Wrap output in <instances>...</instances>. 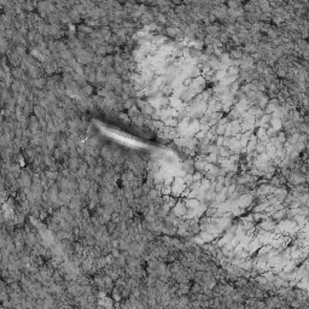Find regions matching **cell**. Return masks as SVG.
Listing matches in <instances>:
<instances>
[{"label": "cell", "instance_id": "d4e9b609", "mask_svg": "<svg viewBox=\"0 0 309 309\" xmlns=\"http://www.w3.org/2000/svg\"><path fill=\"white\" fill-rule=\"evenodd\" d=\"M102 59H103V57H100V56L96 54V56H94V58H93V62H92V64L100 65V63H102Z\"/></svg>", "mask_w": 309, "mask_h": 309}, {"label": "cell", "instance_id": "7c38bea8", "mask_svg": "<svg viewBox=\"0 0 309 309\" xmlns=\"http://www.w3.org/2000/svg\"><path fill=\"white\" fill-rule=\"evenodd\" d=\"M64 156H65V154L60 151V149L56 147V150L53 152V158L56 160V162H62V161H63V158H64Z\"/></svg>", "mask_w": 309, "mask_h": 309}, {"label": "cell", "instance_id": "4316f807", "mask_svg": "<svg viewBox=\"0 0 309 309\" xmlns=\"http://www.w3.org/2000/svg\"><path fill=\"white\" fill-rule=\"evenodd\" d=\"M104 73L108 75V74H114L115 73V68L114 65H108L106 68H104Z\"/></svg>", "mask_w": 309, "mask_h": 309}, {"label": "cell", "instance_id": "ba28073f", "mask_svg": "<svg viewBox=\"0 0 309 309\" xmlns=\"http://www.w3.org/2000/svg\"><path fill=\"white\" fill-rule=\"evenodd\" d=\"M154 22H156L158 25H164V24H168V18L164 13L160 12L154 16Z\"/></svg>", "mask_w": 309, "mask_h": 309}, {"label": "cell", "instance_id": "9a60e30c", "mask_svg": "<svg viewBox=\"0 0 309 309\" xmlns=\"http://www.w3.org/2000/svg\"><path fill=\"white\" fill-rule=\"evenodd\" d=\"M114 68H115V73L118 75V76H123L125 74H127L128 71L122 67V64H114Z\"/></svg>", "mask_w": 309, "mask_h": 309}, {"label": "cell", "instance_id": "52a82bcc", "mask_svg": "<svg viewBox=\"0 0 309 309\" xmlns=\"http://www.w3.org/2000/svg\"><path fill=\"white\" fill-rule=\"evenodd\" d=\"M47 86V76L46 77H39L34 80V87L39 89H44Z\"/></svg>", "mask_w": 309, "mask_h": 309}, {"label": "cell", "instance_id": "3957f363", "mask_svg": "<svg viewBox=\"0 0 309 309\" xmlns=\"http://www.w3.org/2000/svg\"><path fill=\"white\" fill-rule=\"evenodd\" d=\"M140 111H141V114H143L145 117H150V118H151V116L153 115V112L156 111V110H154V108H153L151 104H149V103L146 102L145 106H144V108H143Z\"/></svg>", "mask_w": 309, "mask_h": 309}, {"label": "cell", "instance_id": "9c48e42d", "mask_svg": "<svg viewBox=\"0 0 309 309\" xmlns=\"http://www.w3.org/2000/svg\"><path fill=\"white\" fill-rule=\"evenodd\" d=\"M39 120H41V118H45V115L47 114L46 112V110L45 109H42L40 105H35L34 106V112H33Z\"/></svg>", "mask_w": 309, "mask_h": 309}, {"label": "cell", "instance_id": "6da1fadb", "mask_svg": "<svg viewBox=\"0 0 309 309\" xmlns=\"http://www.w3.org/2000/svg\"><path fill=\"white\" fill-rule=\"evenodd\" d=\"M100 157H102L105 162H112L114 156H112V151H111V149H110L109 145L105 144V145L102 147V150H100Z\"/></svg>", "mask_w": 309, "mask_h": 309}, {"label": "cell", "instance_id": "8992f818", "mask_svg": "<svg viewBox=\"0 0 309 309\" xmlns=\"http://www.w3.org/2000/svg\"><path fill=\"white\" fill-rule=\"evenodd\" d=\"M99 32H100L102 36L106 40V42H108V41L110 40V38L112 36V32H111L110 27H100V28H99Z\"/></svg>", "mask_w": 309, "mask_h": 309}, {"label": "cell", "instance_id": "e0dca14e", "mask_svg": "<svg viewBox=\"0 0 309 309\" xmlns=\"http://www.w3.org/2000/svg\"><path fill=\"white\" fill-rule=\"evenodd\" d=\"M60 76H62V82H63L64 85H68L69 82L74 81V77H73V75H71V74H68V73H63V74H62Z\"/></svg>", "mask_w": 309, "mask_h": 309}, {"label": "cell", "instance_id": "277c9868", "mask_svg": "<svg viewBox=\"0 0 309 309\" xmlns=\"http://www.w3.org/2000/svg\"><path fill=\"white\" fill-rule=\"evenodd\" d=\"M180 33H181V32H180V29H179V28H176V27L168 25V27L166 28V34H167V36H169V38H176Z\"/></svg>", "mask_w": 309, "mask_h": 309}, {"label": "cell", "instance_id": "484cf974", "mask_svg": "<svg viewBox=\"0 0 309 309\" xmlns=\"http://www.w3.org/2000/svg\"><path fill=\"white\" fill-rule=\"evenodd\" d=\"M146 104V99H137V106L139 108V110H141Z\"/></svg>", "mask_w": 309, "mask_h": 309}, {"label": "cell", "instance_id": "7402d4cb", "mask_svg": "<svg viewBox=\"0 0 309 309\" xmlns=\"http://www.w3.org/2000/svg\"><path fill=\"white\" fill-rule=\"evenodd\" d=\"M96 54H98V56H100V57H105V56L108 54L106 46H99V48H98V51H97Z\"/></svg>", "mask_w": 309, "mask_h": 309}, {"label": "cell", "instance_id": "5b68a950", "mask_svg": "<svg viewBox=\"0 0 309 309\" xmlns=\"http://www.w3.org/2000/svg\"><path fill=\"white\" fill-rule=\"evenodd\" d=\"M93 28H91V27H88L87 24H85V23H81V24H77V32L79 33H82V34H86V35H89V34H92L93 33Z\"/></svg>", "mask_w": 309, "mask_h": 309}, {"label": "cell", "instance_id": "83f0119b", "mask_svg": "<svg viewBox=\"0 0 309 309\" xmlns=\"http://www.w3.org/2000/svg\"><path fill=\"white\" fill-rule=\"evenodd\" d=\"M76 64H77V59H76L75 57H73V58H70V59L68 60V65L71 67V68H74Z\"/></svg>", "mask_w": 309, "mask_h": 309}, {"label": "cell", "instance_id": "7a4b0ae2", "mask_svg": "<svg viewBox=\"0 0 309 309\" xmlns=\"http://www.w3.org/2000/svg\"><path fill=\"white\" fill-rule=\"evenodd\" d=\"M151 42H152L154 46L161 47V46L166 45V44L169 42V41H168V36L164 35V34H154V36H153V39L151 40Z\"/></svg>", "mask_w": 309, "mask_h": 309}, {"label": "cell", "instance_id": "30bf717a", "mask_svg": "<svg viewBox=\"0 0 309 309\" xmlns=\"http://www.w3.org/2000/svg\"><path fill=\"white\" fill-rule=\"evenodd\" d=\"M163 123H164L166 127H170V128H178V126H179L178 118H174V117H169V118L166 120Z\"/></svg>", "mask_w": 309, "mask_h": 309}, {"label": "cell", "instance_id": "603a6c76", "mask_svg": "<svg viewBox=\"0 0 309 309\" xmlns=\"http://www.w3.org/2000/svg\"><path fill=\"white\" fill-rule=\"evenodd\" d=\"M39 126H40V129H41L42 132H46V131H47L48 123L45 121V118H41V120H39Z\"/></svg>", "mask_w": 309, "mask_h": 309}, {"label": "cell", "instance_id": "cb8c5ba5", "mask_svg": "<svg viewBox=\"0 0 309 309\" xmlns=\"http://www.w3.org/2000/svg\"><path fill=\"white\" fill-rule=\"evenodd\" d=\"M152 121H161V110H156L153 112V115L151 116Z\"/></svg>", "mask_w": 309, "mask_h": 309}, {"label": "cell", "instance_id": "ac0fdd59", "mask_svg": "<svg viewBox=\"0 0 309 309\" xmlns=\"http://www.w3.org/2000/svg\"><path fill=\"white\" fill-rule=\"evenodd\" d=\"M123 105H125V110H127V111H128V110H131L134 105H137V99H134V98H129L127 102H125V104H123Z\"/></svg>", "mask_w": 309, "mask_h": 309}, {"label": "cell", "instance_id": "4fadbf2b", "mask_svg": "<svg viewBox=\"0 0 309 309\" xmlns=\"http://www.w3.org/2000/svg\"><path fill=\"white\" fill-rule=\"evenodd\" d=\"M11 73H12V76L15 77V80H21L22 76L25 74L19 67H18V68H12V71H11Z\"/></svg>", "mask_w": 309, "mask_h": 309}, {"label": "cell", "instance_id": "8fae6325", "mask_svg": "<svg viewBox=\"0 0 309 309\" xmlns=\"http://www.w3.org/2000/svg\"><path fill=\"white\" fill-rule=\"evenodd\" d=\"M85 162L89 166V168H93V169H94V168H97V166H98L97 158L89 156V154H86V156H85Z\"/></svg>", "mask_w": 309, "mask_h": 309}, {"label": "cell", "instance_id": "4dcf8cb0", "mask_svg": "<svg viewBox=\"0 0 309 309\" xmlns=\"http://www.w3.org/2000/svg\"><path fill=\"white\" fill-rule=\"evenodd\" d=\"M231 75H235V74H238V69L237 68H234V67H232V68H230V71H228Z\"/></svg>", "mask_w": 309, "mask_h": 309}, {"label": "cell", "instance_id": "f546056e", "mask_svg": "<svg viewBox=\"0 0 309 309\" xmlns=\"http://www.w3.org/2000/svg\"><path fill=\"white\" fill-rule=\"evenodd\" d=\"M100 65H102L103 68H106L108 65H110V64H109V62H108V59H106L105 57H103V59H102V63H100Z\"/></svg>", "mask_w": 309, "mask_h": 309}, {"label": "cell", "instance_id": "f1b7e54d", "mask_svg": "<svg viewBox=\"0 0 309 309\" xmlns=\"http://www.w3.org/2000/svg\"><path fill=\"white\" fill-rule=\"evenodd\" d=\"M231 56H232L233 58H240V57H241V52H239V51L234 50V51H232V52H231Z\"/></svg>", "mask_w": 309, "mask_h": 309}, {"label": "cell", "instance_id": "d6986e66", "mask_svg": "<svg viewBox=\"0 0 309 309\" xmlns=\"http://www.w3.org/2000/svg\"><path fill=\"white\" fill-rule=\"evenodd\" d=\"M10 89H11L12 92H21V89H22V82H21V80H15Z\"/></svg>", "mask_w": 309, "mask_h": 309}, {"label": "cell", "instance_id": "44dd1931", "mask_svg": "<svg viewBox=\"0 0 309 309\" xmlns=\"http://www.w3.org/2000/svg\"><path fill=\"white\" fill-rule=\"evenodd\" d=\"M74 71L76 73V74H79L80 76H82V75H85V65H82V64H76L75 67H74Z\"/></svg>", "mask_w": 309, "mask_h": 309}, {"label": "cell", "instance_id": "5bb4252c", "mask_svg": "<svg viewBox=\"0 0 309 309\" xmlns=\"http://www.w3.org/2000/svg\"><path fill=\"white\" fill-rule=\"evenodd\" d=\"M122 88H123V92H125V93H127V94H129V96H131L132 92L134 91L132 82H123V83H122Z\"/></svg>", "mask_w": 309, "mask_h": 309}, {"label": "cell", "instance_id": "ffe728a7", "mask_svg": "<svg viewBox=\"0 0 309 309\" xmlns=\"http://www.w3.org/2000/svg\"><path fill=\"white\" fill-rule=\"evenodd\" d=\"M87 81H88V83L92 85V86L97 85V74H96V73L89 74V75L87 76Z\"/></svg>", "mask_w": 309, "mask_h": 309}, {"label": "cell", "instance_id": "2e32d148", "mask_svg": "<svg viewBox=\"0 0 309 309\" xmlns=\"http://www.w3.org/2000/svg\"><path fill=\"white\" fill-rule=\"evenodd\" d=\"M83 88V92H85V94L89 98V97H92L93 96V92H94V87L92 86V85H89V83H87L85 87H82Z\"/></svg>", "mask_w": 309, "mask_h": 309}]
</instances>
